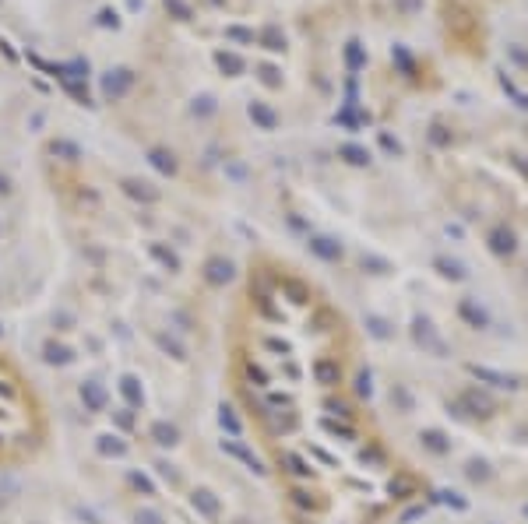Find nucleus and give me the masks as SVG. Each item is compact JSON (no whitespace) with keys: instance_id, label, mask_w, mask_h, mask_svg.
<instances>
[{"instance_id":"f257e3e1","label":"nucleus","mask_w":528,"mask_h":524,"mask_svg":"<svg viewBox=\"0 0 528 524\" xmlns=\"http://www.w3.org/2000/svg\"><path fill=\"white\" fill-rule=\"evenodd\" d=\"M53 443V412L29 366L0 342V468L36 464Z\"/></svg>"}]
</instances>
